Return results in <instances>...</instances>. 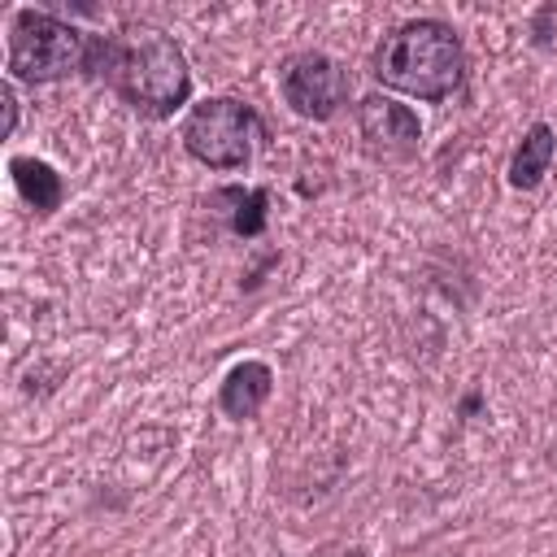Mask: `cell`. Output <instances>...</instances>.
<instances>
[{
	"label": "cell",
	"instance_id": "3957f363",
	"mask_svg": "<svg viewBox=\"0 0 557 557\" xmlns=\"http://www.w3.org/2000/svg\"><path fill=\"white\" fill-rule=\"evenodd\" d=\"M91 35L44 9H17L9 22V74L22 83H61L87 74Z\"/></svg>",
	"mask_w": 557,
	"mask_h": 557
},
{
	"label": "cell",
	"instance_id": "52a82bcc",
	"mask_svg": "<svg viewBox=\"0 0 557 557\" xmlns=\"http://www.w3.org/2000/svg\"><path fill=\"white\" fill-rule=\"evenodd\" d=\"M270 387H274V374H270L265 361H239V366L226 370L222 392H218V405H222L226 418H239L244 422V418H252L265 405Z\"/></svg>",
	"mask_w": 557,
	"mask_h": 557
},
{
	"label": "cell",
	"instance_id": "6da1fadb",
	"mask_svg": "<svg viewBox=\"0 0 557 557\" xmlns=\"http://www.w3.org/2000/svg\"><path fill=\"white\" fill-rule=\"evenodd\" d=\"M87 74L104 83L139 117H170L191 100V70L183 48L157 26H122L113 35H91Z\"/></svg>",
	"mask_w": 557,
	"mask_h": 557
},
{
	"label": "cell",
	"instance_id": "5b68a950",
	"mask_svg": "<svg viewBox=\"0 0 557 557\" xmlns=\"http://www.w3.org/2000/svg\"><path fill=\"white\" fill-rule=\"evenodd\" d=\"M278 91L292 113L309 122H331L348 104V70L326 52H296L278 65Z\"/></svg>",
	"mask_w": 557,
	"mask_h": 557
},
{
	"label": "cell",
	"instance_id": "8992f818",
	"mask_svg": "<svg viewBox=\"0 0 557 557\" xmlns=\"http://www.w3.org/2000/svg\"><path fill=\"white\" fill-rule=\"evenodd\" d=\"M357 131L366 139V152L379 161H405L418 152L422 144V122L409 104L392 100V96H366L357 104Z\"/></svg>",
	"mask_w": 557,
	"mask_h": 557
},
{
	"label": "cell",
	"instance_id": "9c48e42d",
	"mask_svg": "<svg viewBox=\"0 0 557 557\" xmlns=\"http://www.w3.org/2000/svg\"><path fill=\"white\" fill-rule=\"evenodd\" d=\"M13 183H17V191H22V200L30 205V209H39V213H52L57 205H61V196H65V183H61V174L48 165V161H35V157H13Z\"/></svg>",
	"mask_w": 557,
	"mask_h": 557
},
{
	"label": "cell",
	"instance_id": "277c9868",
	"mask_svg": "<svg viewBox=\"0 0 557 557\" xmlns=\"http://www.w3.org/2000/svg\"><path fill=\"white\" fill-rule=\"evenodd\" d=\"M265 139V122L235 96H209L191 104L183 122V148L209 170H244Z\"/></svg>",
	"mask_w": 557,
	"mask_h": 557
},
{
	"label": "cell",
	"instance_id": "7a4b0ae2",
	"mask_svg": "<svg viewBox=\"0 0 557 557\" xmlns=\"http://www.w3.org/2000/svg\"><path fill=\"white\" fill-rule=\"evenodd\" d=\"M374 78L413 100H448L466 83V48L448 22L413 17L392 26L374 48Z\"/></svg>",
	"mask_w": 557,
	"mask_h": 557
},
{
	"label": "cell",
	"instance_id": "ba28073f",
	"mask_svg": "<svg viewBox=\"0 0 557 557\" xmlns=\"http://www.w3.org/2000/svg\"><path fill=\"white\" fill-rule=\"evenodd\" d=\"M553 152H557L553 126L535 122V126L522 135V144L513 148V157H509V187H518V191L540 187L544 174H548V165H553Z\"/></svg>",
	"mask_w": 557,
	"mask_h": 557
},
{
	"label": "cell",
	"instance_id": "30bf717a",
	"mask_svg": "<svg viewBox=\"0 0 557 557\" xmlns=\"http://www.w3.org/2000/svg\"><path fill=\"white\" fill-rule=\"evenodd\" d=\"M222 196L235 205V209H231V231H235V235L252 239V235L265 231V191H261V187H252V191H244V187H226Z\"/></svg>",
	"mask_w": 557,
	"mask_h": 557
}]
</instances>
